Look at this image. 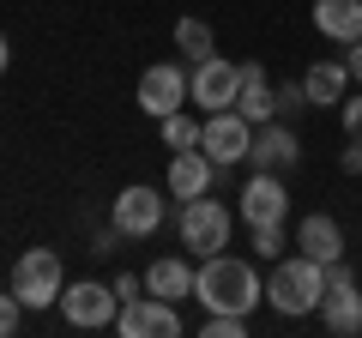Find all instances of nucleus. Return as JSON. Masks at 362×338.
Instances as JSON below:
<instances>
[{
	"label": "nucleus",
	"instance_id": "39448f33",
	"mask_svg": "<svg viewBox=\"0 0 362 338\" xmlns=\"http://www.w3.org/2000/svg\"><path fill=\"white\" fill-rule=\"evenodd\" d=\"M320 320H326V332H338V338H356V332H362V284H356V272H350L344 260L326 266Z\"/></svg>",
	"mask_w": 362,
	"mask_h": 338
},
{
	"label": "nucleus",
	"instance_id": "393cba45",
	"mask_svg": "<svg viewBox=\"0 0 362 338\" xmlns=\"http://www.w3.org/2000/svg\"><path fill=\"white\" fill-rule=\"evenodd\" d=\"M338 121H344V139H362V91H344V103H338Z\"/></svg>",
	"mask_w": 362,
	"mask_h": 338
},
{
	"label": "nucleus",
	"instance_id": "f03ea898",
	"mask_svg": "<svg viewBox=\"0 0 362 338\" xmlns=\"http://www.w3.org/2000/svg\"><path fill=\"white\" fill-rule=\"evenodd\" d=\"M320 296H326V266L308 260V254H284L272 260V278H266V302L290 320L302 314H320Z\"/></svg>",
	"mask_w": 362,
	"mask_h": 338
},
{
	"label": "nucleus",
	"instance_id": "423d86ee",
	"mask_svg": "<svg viewBox=\"0 0 362 338\" xmlns=\"http://www.w3.org/2000/svg\"><path fill=\"white\" fill-rule=\"evenodd\" d=\"M235 91H242V66L223 61V54H206V61L187 66V103H199L206 115L235 109Z\"/></svg>",
	"mask_w": 362,
	"mask_h": 338
},
{
	"label": "nucleus",
	"instance_id": "b1692460",
	"mask_svg": "<svg viewBox=\"0 0 362 338\" xmlns=\"http://www.w3.org/2000/svg\"><path fill=\"white\" fill-rule=\"evenodd\" d=\"M18 320H25V302H18V290H0V338H13Z\"/></svg>",
	"mask_w": 362,
	"mask_h": 338
},
{
	"label": "nucleus",
	"instance_id": "0eeeda50",
	"mask_svg": "<svg viewBox=\"0 0 362 338\" xmlns=\"http://www.w3.org/2000/svg\"><path fill=\"white\" fill-rule=\"evenodd\" d=\"M61 314H66V326H78V332H97V326H115L121 296H115V284H97V278H73V284L61 290Z\"/></svg>",
	"mask_w": 362,
	"mask_h": 338
},
{
	"label": "nucleus",
	"instance_id": "c85d7f7f",
	"mask_svg": "<svg viewBox=\"0 0 362 338\" xmlns=\"http://www.w3.org/2000/svg\"><path fill=\"white\" fill-rule=\"evenodd\" d=\"M115 296L127 302V296H145V272H121L115 278Z\"/></svg>",
	"mask_w": 362,
	"mask_h": 338
},
{
	"label": "nucleus",
	"instance_id": "4be33fe9",
	"mask_svg": "<svg viewBox=\"0 0 362 338\" xmlns=\"http://www.w3.org/2000/svg\"><path fill=\"white\" fill-rule=\"evenodd\" d=\"M284 223H259L254 230V260H284Z\"/></svg>",
	"mask_w": 362,
	"mask_h": 338
},
{
	"label": "nucleus",
	"instance_id": "6e6552de",
	"mask_svg": "<svg viewBox=\"0 0 362 338\" xmlns=\"http://www.w3.org/2000/svg\"><path fill=\"white\" fill-rule=\"evenodd\" d=\"M247 145H254V121H247L242 109H218V115H206L199 151H206L218 169H235V163H247Z\"/></svg>",
	"mask_w": 362,
	"mask_h": 338
},
{
	"label": "nucleus",
	"instance_id": "a878e982",
	"mask_svg": "<svg viewBox=\"0 0 362 338\" xmlns=\"http://www.w3.org/2000/svg\"><path fill=\"white\" fill-rule=\"evenodd\" d=\"M296 109H308V91H302V78H296V85H278V115H296Z\"/></svg>",
	"mask_w": 362,
	"mask_h": 338
},
{
	"label": "nucleus",
	"instance_id": "412c9836",
	"mask_svg": "<svg viewBox=\"0 0 362 338\" xmlns=\"http://www.w3.org/2000/svg\"><path fill=\"white\" fill-rule=\"evenodd\" d=\"M199 133H206V121H199V115H187V109L163 115V145H169V151H194V145H199Z\"/></svg>",
	"mask_w": 362,
	"mask_h": 338
},
{
	"label": "nucleus",
	"instance_id": "ddd939ff",
	"mask_svg": "<svg viewBox=\"0 0 362 338\" xmlns=\"http://www.w3.org/2000/svg\"><path fill=\"white\" fill-rule=\"evenodd\" d=\"M247 163H254V169H272V175H284V169H296V163H302V139L284 127V121H266V127H254Z\"/></svg>",
	"mask_w": 362,
	"mask_h": 338
},
{
	"label": "nucleus",
	"instance_id": "a211bd4d",
	"mask_svg": "<svg viewBox=\"0 0 362 338\" xmlns=\"http://www.w3.org/2000/svg\"><path fill=\"white\" fill-rule=\"evenodd\" d=\"M302 91H308V109H338L350 91V66L344 61H314L302 73Z\"/></svg>",
	"mask_w": 362,
	"mask_h": 338
},
{
	"label": "nucleus",
	"instance_id": "9d476101",
	"mask_svg": "<svg viewBox=\"0 0 362 338\" xmlns=\"http://www.w3.org/2000/svg\"><path fill=\"white\" fill-rule=\"evenodd\" d=\"M115 332L121 338H181V314H175V302H163V296H127L121 302V314H115Z\"/></svg>",
	"mask_w": 362,
	"mask_h": 338
},
{
	"label": "nucleus",
	"instance_id": "1a4fd4ad",
	"mask_svg": "<svg viewBox=\"0 0 362 338\" xmlns=\"http://www.w3.org/2000/svg\"><path fill=\"white\" fill-rule=\"evenodd\" d=\"M109 223H115L127 242H139V235H157V230H163V194H157V187H145V182L121 187V194L109 199Z\"/></svg>",
	"mask_w": 362,
	"mask_h": 338
},
{
	"label": "nucleus",
	"instance_id": "2eb2a0df",
	"mask_svg": "<svg viewBox=\"0 0 362 338\" xmlns=\"http://www.w3.org/2000/svg\"><path fill=\"white\" fill-rule=\"evenodd\" d=\"M218 175H223V169L211 163L199 145H194V151H175V157H169V194H175V199H199V194H211V182H218Z\"/></svg>",
	"mask_w": 362,
	"mask_h": 338
},
{
	"label": "nucleus",
	"instance_id": "bb28decb",
	"mask_svg": "<svg viewBox=\"0 0 362 338\" xmlns=\"http://www.w3.org/2000/svg\"><path fill=\"white\" fill-rule=\"evenodd\" d=\"M338 169H344V175H362V139H344V151H338Z\"/></svg>",
	"mask_w": 362,
	"mask_h": 338
},
{
	"label": "nucleus",
	"instance_id": "5701e85b",
	"mask_svg": "<svg viewBox=\"0 0 362 338\" xmlns=\"http://www.w3.org/2000/svg\"><path fill=\"white\" fill-rule=\"evenodd\" d=\"M206 338H247V314H206Z\"/></svg>",
	"mask_w": 362,
	"mask_h": 338
},
{
	"label": "nucleus",
	"instance_id": "7ed1b4c3",
	"mask_svg": "<svg viewBox=\"0 0 362 338\" xmlns=\"http://www.w3.org/2000/svg\"><path fill=\"white\" fill-rule=\"evenodd\" d=\"M175 230H181V247L206 260V254H223V247H230L235 211L223 206V199L199 194V199H181V218H175Z\"/></svg>",
	"mask_w": 362,
	"mask_h": 338
},
{
	"label": "nucleus",
	"instance_id": "f3484780",
	"mask_svg": "<svg viewBox=\"0 0 362 338\" xmlns=\"http://www.w3.org/2000/svg\"><path fill=\"white\" fill-rule=\"evenodd\" d=\"M296 247L308 260L332 266V260H344V230H338V218H326V211H308V218L296 223Z\"/></svg>",
	"mask_w": 362,
	"mask_h": 338
},
{
	"label": "nucleus",
	"instance_id": "7c9ffc66",
	"mask_svg": "<svg viewBox=\"0 0 362 338\" xmlns=\"http://www.w3.org/2000/svg\"><path fill=\"white\" fill-rule=\"evenodd\" d=\"M6 61H13V49H6V30H0V73H6Z\"/></svg>",
	"mask_w": 362,
	"mask_h": 338
},
{
	"label": "nucleus",
	"instance_id": "dca6fc26",
	"mask_svg": "<svg viewBox=\"0 0 362 338\" xmlns=\"http://www.w3.org/2000/svg\"><path fill=\"white\" fill-rule=\"evenodd\" d=\"M314 30L338 49L362 42V0H314Z\"/></svg>",
	"mask_w": 362,
	"mask_h": 338
},
{
	"label": "nucleus",
	"instance_id": "c756f323",
	"mask_svg": "<svg viewBox=\"0 0 362 338\" xmlns=\"http://www.w3.org/2000/svg\"><path fill=\"white\" fill-rule=\"evenodd\" d=\"M344 66H350V78L362 85V42H350V54H344Z\"/></svg>",
	"mask_w": 362,
	"mask_h": 338
},
{
	"label": "nucleus",
	"instance_id": "cd10ccee",
	"mask_svg": "<svg viewBox=\"0 0 362 338\" xmlns=\"http://www.w3.org/2000/svg\"><path fill=\"white\" fill-rule=\"evenodd\" d=\"M121 242H127V235H121L115 223H109V230H97V235H90V254H115Z\"/></svg>",
	"mask_w": 362,
	"mask_h": 338
},
{
	"label": "nucleus",
	"instance_id": "aec40b11",
	"mask_svg": "<svg viewBox=\"0 0 362 338\" xmlns=\"http://www.w3.org/2000/svg\"><path fill=\"white\" fill-rule=\"evenodd\" d=\"M175 49L187 54V61H206V54H218V30H211L206 18H181L175 25Z\"/></svg>",
	"mask_w": 362,
	"mask_h": 338
},
{
	"label": "nucleus",
	"instance_id": "6ab92c4d",
	"mask_svg": "<svg viewBox=\"0 0 362 338\" xmlns=\"http://www.w3.org/2000/svg\"><path fill=\"white\" fill-rule=\"evenodd\" d=\"M145 290H151V296H163V302L194 296V266L175 260V254H169V260H151V266H145Z\"/></svg>",
	"mask_w": 362,
	"mask_h": 338
},
{
	"label": "nucleus",
	"instance_id": "4468645a",
	"mask_svg": "<svg viewBox=\"0 0 362 338\" xmlns=\"http://www.w3.org/2000/svg\"><path fill=\"white\" fill-rule=\"evenodd\" d=\"M235 109H242L254 127L278 121V85H272V73H266L259 61H242V91H235Z\"/></svg>",
	"mask_w": 362,
	"mask_h": 338
},
{
	"label": "nucleus",
	"instance_id": "f8f14e48",
	"mask_svg": "<svg viewBox=\"0 0 362 338\" xmlns=\"http://www.w3.org/2000/svg\"><path fill=\"white\" fill-rule=\"evenodd\" d=\"M181 103H187V66H181V61H163V66H145V73H139V109L151 121L175 115Z\"/></svg>",
	"mask_w": 362,
	"mask_h": 338
},
{
	"label": "nucleus",
	"instance_id": "20e7f679",
	"mask_svg": "<svg viewBox=\"0 0 362 338\" xmlns=\"http://www.w3.org/2000/svg\"><path fill=\"white\" fill-rule=\"evenodd\" d=\"M13 290L25 308H49V302H61L66 290V272H61V254L54 247H25L13 266Z\"/></svg>",
	"mask_w": 362,
	"mask_h": 338
},
{
	"label": "nucleus",
	"instance_id": "9b49d317",
	"mask_svg": "<svg viewBox=\"0 0 362 338\" xmlns=\"http://www.w3.org/2000/svg\"><path fill=\"white\" fill-rule=\"evenodd\" d=\"M242 223L247 230H259V223H284L290 218V187H284V175H272V169H254L242 182Z\"/></svg>",
	"mask_w": 362,
	"mask_h": 338
},
{
	"label": "nucleus",
	"instance_id": "f257e3e1",
	"mask_svg": "<svg viewBox=\"0 0 362 338\" xmlns=\"http://www.w3.org/2000/svg\"><path fill=\"white\" fill-rule=\"evenodd\" d=\"M194 296L206 302V314H254L266 302V278L254 272V260L242 254H206V266L194 272Z\"/></svg>",
	"mask_w": 362,
	"mask_h": 338
}]
</instances>
